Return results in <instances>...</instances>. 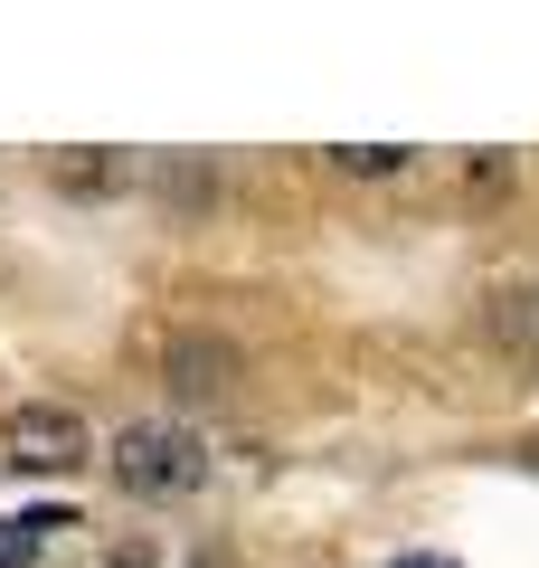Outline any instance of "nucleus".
<instances>
[{"label":"nucleus","mask_w":539,"mask_h":568,"mask_svg":"<svg viewBox=\"0 0 539 568\" xmlns=\"http://www.w3.org/2000/svg\"><path fill=\"white\" fill-rule=\"evenodd\" d=\"M0 455L29 465V474H67V465H85L95 446H85V417H77V407H10Z\"/></svg>","instance_id":"nucleus-2"},{"label":"nucleus","mask_w":539,"mask_h":568,"mask_svg":"<svg viewBox=\"0 0 539 568\" xmlns=\"http://www.w3.org/2000/svg\"><path fill=\"white\" fill-rule=\"evenodd\" d=\"M388 568H455V559H436V549H417V559H388Z\"/></svg>","instance_id":"nucleus-6"},{"label":"nucleus","mask_w":539,"mask_h":568,"mask_svg":"<svg viewBox=\"0 0 539 568\" xmlns=\"http://www.w3.org/2000/svg\"><path fill=\"white\" fill-rule=\"evenodd\" d=\"M332 162L350 171V181H379V171H407V152H398V142H340Z\"/></svg>","instance_id":"nucleus-5"},{"label":"nucleus","mask_w":539,"mask_h":568,"mask_svg":"<svg viewBox=\"0 0 539 568\" xmlns=\"http://www.w3.org/2000/svg\"><path fill=\"white\" fill-rule=\"evenodd\" d=\"M171 388L180 398H218L227 388V342H171Z\"/></svg>","instance_id":"nucleus-3"},{"label":"nucleus","mask_w":539,"mask_h":568,"mask_svg":"<svg viewBox=\"0 0 539 568\" xmlns=\"http://www.w3.org/2000/svg\"><path fill=\"white\" fill-rule=\"evenodd\" d=\"M200 474H209V446H200L180 417H133V426L114 436V484H123V493H142V503L200 493Z\"/></svg>","instance_id":"nucleus-1"},{"label":"nucleus","mask_w":539,"mask_h":568,"mask_svg":"<svg viewBox=\"0 0 539 568\" xmlns=\"http://www.w3.org/2000/svg\"><path fill=\"white\" fill-rule=\"evenodd\" d=\"M48 530H67V511H20V521H0V568H39Z\"/></svg>","instance_id":"nucleus-4"}]
</instances>
